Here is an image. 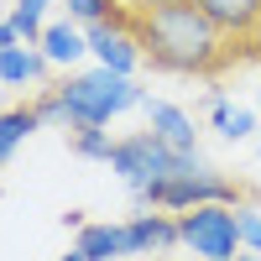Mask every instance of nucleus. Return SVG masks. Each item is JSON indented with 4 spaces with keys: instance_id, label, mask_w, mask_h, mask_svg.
Returning a JSON list of instances; mask_svg holds the SVG:
<instances>
[{
    "instance_id": "nucleus-1",
    "label": "nucleus",
    "mask_w": 261,
    "mask_h": 261,
    "mask_svg": "<svg viewBox=\"0 0 261 261\" xmlns=\"http://www.w3.org/2000/svg\"><path fill=\"white\" fill-rule=\"evenodd\" d=\"M136 37H141V53H146L151 68L183 73V79H214L241 53L193 0H172V6L141 11L136 16Z\"/></svg>"
},
{
    "instance_id": "nucleus-2",
    "label": "nucleus",
    "mask_w": 261,
    "mask_h": 261,
    "mask_svg": "<svg viewBox=\"0 0 261 261\" xmlns=\"http://www.w3.org/2000/svg\"><path fill=\"white\" fill-rule=\"evenodd\" d=\"M58 94L68 105V125H110L125 110H141L146 89L136 79H125L115 68H79V73H63L58 79Z\"/></svg>"
},
{
    "instance_id": "nucleus-3",
    "label": "nucleus",
    "mask_w": 261,
    "mask_h": 261,
    "mask_svg": "<svg viewBox=\"0 0 261 261\" xmlns=\"http://www.w3.org/2000/svg\"><path fill=\"white\" fill-rule=\"evenodd\" d=\"M199 204H241V183L220 172L214 162H204L199 151L172 162V172L162 183H151L136 209H167V214H183V209H199Z\"/></svg>"
},
{
    "instance_id": "nucleus-4",
    "label": "nucleus",
    "mask_w": 261,
    "mask_h": 261,
    "mask_svg": "<svg viewBox=\"0 0 261 261\" xmlns=\"http://www.w3.org/2000/svg\"><path fill=\"white\" fill-rule=\"evenodd\" d=\"M178 241L188 256H204V261H235L241 246V214L235 204H199V209H183L178 214Z\"/></svg>"
},
{
    "instance_id": "nucleus-5",
    "label": "nucleus",
    "mask_w": 261,
    "mask_h": 261,
    "mask_svg": "<svg viewBox=\"0 0 261 261\" xmlns=\"http://www.w3.org/2000/svg\"><path fill=\"white\" fill-rule=\"evenodd\" d=\"M178 151H167L151 130H130V136H115V151H110V167L120 172V183L130 188V199H141L151 183H162Z\"/></svg>"
},
{
    "instance_id": "nucleus-6",
    "label": "nucleus",
    "mask_w": 261,
    "mask_h": 261,
    "mask_svg": "<svg viewBox=\"0 0 261 261\" xmlns=\"http://www.w3.org/2000/svg\"><path fill=\"white\" fill-rule=\"evenodd\" d=\"M84 32H89V58L99 63V68H115L125 79H136V68L146 63L141 37H136V11H120L110 21H94V27H84Z\"/></svg>"
},
{
    "instance_id": "nucleus-7",
    "label": "nucleus",
    "mask_w": 261,
    "mask_h": 261,
    "mask_svg": "<svg viewBox=\"0 0 261 261\" xmlns=\"http://www.w3.org/2000/svg\"><path fill=\"white\" fill-rule=\"evenodd\" d=\"M172 251H183V241H178V214H167V209H136L125 220V261L172 256Z\"/></svg>"
},
{
    "instance_id": "nucleus-8",
    "label": "nucleus",
    "mask_w": 261,
    "mask_h": 261,
    "mask_svg": "<svg viewBox=\"0 0 261 261\" xmlns=\"http://www.w3.org/2000/svg\"><path fill=\"white\" fill-rule=\"evenodd\" d=\"M193 6H199L241 53H251L261 42V0H193Z\"/></svg>"
},
{
    "instance_id": "nucleus-9",
    "label": "nucleus",
    "mask_w": 261,
    "mask_h": 261,
    "mask_svg": "<svg viewBox=\"0 0 261 261\" xmlns=\"http://www.w3.org/2000/svg\"><path fill=\"white\" fill-rule=\"evenodd\" d=\"M146 130L157 136L167 151H178V157H188V151H199V130H193V115L183 110V105H172V99H151L146 94Z\"/></svg>"
},
{
    "instance_id": "nucleus-10",
    "label": "nucleus",
    "mask_w": 261,
    "mask_h": 261,
    "mask_svg": "<svg viewBox=\"0 0 261 261\" xmlns=\"http://www.w3.org/2000/svg\"><path fill=\"white\" fill-rule=\"evenodd\" d=\"M42 58L53 63V68H63V73H79L84 68V58H89V32L79 27V21H47V32H42Z\"/></svg>"
},
{
    "instance_id": "nucleus-11",
    "label": "nucleus",
    "mask_w": 261,
    "mask_h": 261,
    "mask_svg": "<svg viewBox=\"0 0 261 261\" xmlns=\"http://www.w3.org/2000/svg\"><path fill=\"white\" fill-rule=\"evenodd\" d=\"M73 251H84L89 261H125V225L84 220V225L73 230Z\"/></svg>"
},
{
    "instance_id": "nucleus-12",
    "label": "nucleus",
    "mask_w": 261,
    "mask_h": 261,
    "mask_svg": "<svg viewBox=\"0 0 261 261\" xmlns=\"http://www.w3.org/2000/svg\"><path fill=\"white\" fill-rule=\"evenodd\" d=\"M53 63L42 58V47H27V42H11L6 53H0V84H11V89H32V84L47 79Z\"/></svg>"
},
{
    "instance_id": "nucleus-13",
    "label": "nucleus",
    "mask_w": 261,
    "mask_h": 261,
    "mask_svg": "<svg viewBox=\"0 0 261 261\" xmlns=\"http://www.w3.org/2000/svg\"><path fill=\"white\" fill-rule=\"evenodd\" d=\"M256 110H241V105H230L225 94H209V130H220L225 141H246L256 130Z\"/></svg>"
},
{
    "instance_id": "nucleus-14",
    "label": "nucleus",
    "mask_w": 261,
    "mask_h": 261,
    "mask_svg": "<svg viewBox=\"0 0 261 261\" xmlns=\"http://www.w3.org/2000/svg\"><path fill=\"white\" fill-rule=\"evenodd\" d=\"M32 130H42V120H37V110H32V105L0 110V167H6V162L16 157V151H21V141H27Z\"/></svg>"
},
{
    "instance_id": "nucleus-15",
    "label": "nucleus",
    "mask_w": 261,
    "mask_h": 261,
    "mask_svg": "<svg viewBox=\"0 0 261 261\" xmlns=\"http://www.w3.org/2000/svg\"><path fill=\"white\" fill-rule=\"evenodd\" d=\"M47 11H53V0H16L6 21L16 27V37L27 42V47H37L42 32H47Z\"/></svg>"
},
{
    "instance_id": "nucleus-16",
    "label": "nucleus",
    "mask_w": 261,
    "mask_h": 261,
    "mask_svg": "<svg viewBox=\"0 0 261 261\" xmlns=\"http://www.w3.org/2000/svg\"><path fill=\"white\" fill-rule=\"evenodd\" d=\"M68 146L79 151V157H89V162H110L115 136L105 125H68Z\"/></svg>"
},
{
    "instance_id": "nucleus-17",
    "label": "nucleus",
    "mask_w": 261,
    "mask_h": 261,
    "mask_svg": "<svg viewBox=\"0 0 261 261\" xmlns=\"http://www.w3.org/2000/svg\"><path fill=\"white\" fill-rule=\"evenodd\" d=\"M68 6V21H79V27H94V21H110L125 11V0H63Z\"/></svg>"
},
{
    "instance_id": "nucleus-18",
    "label": "nucleus",
    "mask_w": 261,
    "mask_h": 261,
    "mask_svg": "<svg viewBox=\"0 0 261 261\" xmlns=\"http://www.w3.org/2000/svg\"><path fill=\"white\" fill-rule=\"evenodd\" d=\"M32 110H37V120H42V125H63V130H68V105H63L58 84H53V89H42V94L32 99Z\"/></svg>"
},
{
    "instance_id": "nucleus-19",
    "label": "nucleus",
    "mask_w": 261,
    "mask_h": 261,
    "mask_svg": "<svg viewBox=\"0 0 261 261\" xmlns=\"http://www.w3.org/2000/svg\"><path fill=\"white\" fill-rule=\"evenodd\" d=\"M235 214H241V246L261 251V209L256 204H235Z\"/></svg>"
},
{
    "instance_id": "nucleus-20",
    "label": "nucleus",
    "mask_w": 261,
    "mask_h": 261,
    "mask_svg": "<svg viewBox=\"0 0 261 261\" xmlns=\"http://www.w3.org/2000/svg\"><path fill=\"white\" fill-rule=\"evenodd\" d=\"M157 6H172V0H125V11H136V16L141 11H157Z\"/></svg>"
},
{
    "instance_id": "nucleus-21",
    "label": "nucleus",
    "mask_w": 261,
    "mask_h": 261,
    "mask_svg": "<svg viewBox=\"0 0 261 261\" xmlns=\"http://www.w3.org/2000/svg\"><path fill=\"white\" fill-rule=\"evenodd\" d=\"M11 42H21V37H16V27H11V21H0V53H6Z\"/></svg>"
},
{
    "instance_id": "nucleus-22",
    "label": "nucleus",
    "mask_w": 261,
    "mask_h": 261,
    "mask_svg": "<svg viewBox=\"0 0 261 261\" xmlns=\"http://www.w3.org/2000/svg\"><path fill=\"white\" fill-rule=\"evenodd\" d=\"M58 261H89V256H84V251H68V256H58Z\"/></svg>"
},
{
    "instance_id": "nucleus-23",
    "label": "nucleus",
    "mask_w": 261,
    "mask_h": 261,
    "mask_svg": "<svg viewBox=\"0 0 261 261\" xmlns=\"http://www.w3.org/2000/svg\"><path fill=\"white\" fill-rule=\"evenodd\" d=\"M235 261H261V251H241V256H235Z\"/></svg>"
},
{
    "instance_id": "nucleus-24",
    "label": "nucleus",
    "mask_w": 261,
    "mask_h": 261,
    "mask_svg": "<svg viewBox=\"0 0 261 261\" xmlns=\"http://www.w3.org/2000/svg\"><path fill=\"white\" fill-rule=\"evenodd\" d=\"M256 115H261V94H256Z\"/></svg>"
},
{
    "instance_id": "nucleus-25",
    "label": "nucleus",
    "mask_w": 261,
    "mask_h": 261,
    "mask_svg": "<svg viewBox=\"0 0 261 261\" xmlns=\"http://www.w3.org/2000/svg\"><path fill=\"white\" fill-rule=\"evenodd\" d=\"M183 261H204V256H183Z\"/></svg>"
}]
</instances>
